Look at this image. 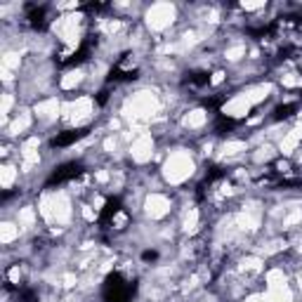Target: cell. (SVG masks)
Here are the masks:
<instances>
[{"label":"cell","mask_w":302,"mask_h":302,"mask_svg":"<svg viewBox=\"0 0 302 302\" xmlns=\"http://www.w3.org/2000/svg\"><path fill=\"white\" fill-rule=\"evenodd\" d=\"M137 286L125 281L118 271L109 274L104 281V290H102V295H104V302H130L132 295H135Z\"/></svg>","instance_id":"obj_1"},{"label":"cell","mask_w":302,"mask_h":302,"mask_svg":"<svg viewBox=\"0 0 302 302\" xmlns=\"http://www.w3.org/2000/svg\"><path fill=\"white\" fill-rule=\"evenodd\" d=\"M83 173V166L80 163H76V160H68V163H62L59 168H55V173L48 177V182H45V187H55V184H64V182H68V179L78 177V175Z\"/></svg>","instance_id":"obj_2"},{"label":"cell","mask_w":302,"mask_h":302,"mask_svg":"<svg viewBox=\"0 0 302 302\" xmlns=\"http://www.w3.org/2000/svg\"><path fill=\"white\" fill-rule=\"evenodd\" d=\"M90 132V128H78V130H66V132H59V135L52 140V147L55 149H64V147H71L74 142H78V140H83V137Z\"/></svg>","instance_id":"obj_3"},{"label":"cell","mask_w":302,"mask_h":302,"mask_svg":"<svg viewBox=\"0 0 302 302\" xmlns=\"http://www.w3.org/2000/svg\"><path fill=\"white\" fill-rule=\"evenodd\" d=\"M118 213H121V198H109L104 210H102V215H99V227H109V224H113Z\"/></svg>","instance_id":"obj_4"},{"label":"cell","mask_w":302,"mask_h":302,"mask_svg":"<svg viewBox=\"0 0 302 302\" xmlns=\"http://www.w3.org/2000/svg\"><path fill=\"white\" fill-rule=\"evenodd\" d=\"M29 21L36 31H45L48 29V19H45V7L29 5Z\"/></svg>","instance_id":"obj_5"},{"label":"cell","mask_w":302,"mask_h":302,"mask_svg":"<svg viewBox=\"0 0 302 302\" xmlns=\"http://www.w3.org/2000/svg\"><path fill=\"white\" fill-rule=\"evenodd\" d=\"M239 125V121H234V118H227V116H220L215 123V132L217 135H227V132H231V130Z\"/></svg>","instance_id":"obj_6"},{"label":"cell","mask_w":302,"mask_h":302,"mask_svg":"<svg viewBox=\"0 0 302 302\" xmlns=\"http://www.w3.org/2000/svg\"><path fill=\"white\" fill-rule=\"evenodd\" d=\"M137 78V71L132 68V71H123L121 66H113L111 74H109V80H113V83H118V80H135Z\"/></svg>","instance_id":"obj_7"},{"label":"cell","mask_w":302,"mask_h":302,"mask_svg":"<svg viewBox=\"0 0 302 302\" xmlns=\"http://www.w3.org/2000/svg\"><path fill=\"white\" fill-rule=\"evenodd\" d=\"M208 80H210V76L205 74V71H194V74H187V80H184V83L201 87V85H208Z\"/></svg>","instance_id":"obj_8"},{"label":"cell","mask_w":302,"mask_h":302,"mask_svg":"<svg viewBox=\"0 0 302 302\" xmlns=\"http://www.w3.org/2000/svg\"><path fill=\"white\" fill-rule=\"evenodd\" d=\"M297 111V104H281L274 109V121H281V118H288Z\"/></svg>","instance_id":"obj_9"},{"label":"cell","mask_w":302,"mask_h":302,"mask_svg":"<svg viewBox=\"0 0 302 302\" xmlns=\"http://www.w3.org/2000/svg\"><path fill=\"white\" fill-rule=\"evenodd\" d=\"M17 300L19 302H38V293L31 288H21V290H17Z\"/></svg>","instance_id":"obj_10"},{"label":"cell","mask_w":302,"mask_h":302,"mask_svg":"<svg viewBox=\"0 0 302 302\" xmlns=\"http://www.w3.org/2000/svg\"><path fill=\"white\" fill-rule=\"evenodd\" d=\"M142 260H144V262H154V260H158V253H156V250H144Z\"/></svg>","instance_id":"obj_11"},{"label":"cell","mask_w":302,"mask_h":302,"mask_svg":"<svg viewBox=\"0 0 302 302\" xmlns=\"http://www.w3.org/2000/svg\"><path fill=\"white\" fill-rule=\"evenodd\" d=\"M106 97H109V92H106V90H102V92L97 95V102H99V104H104V102H106Z\"/></svg>","instance_id":"obj_12"}]
</instances>
